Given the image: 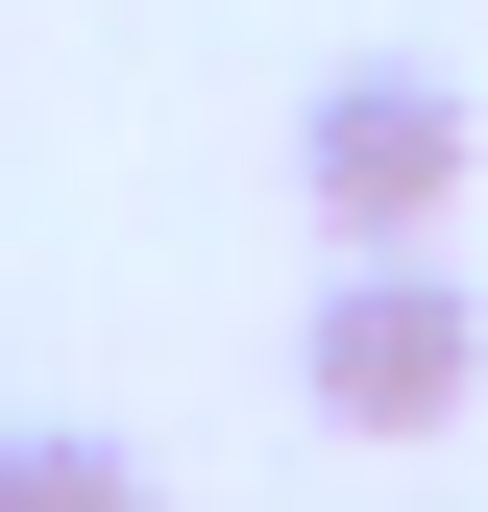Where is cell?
<instances>
[{
  "instance_id": "cell-1",
  "label": "cell",
  "mask_w": 488,
  "mask_h": 512,
  "mask_svg": "<svg viewBox=\"0 0 488 512\" xmlns=\"http://www.w3.org/2000/svg\"><path fill=\"white\" fill-rule=\"evenodd\" d=\"M293 391H318V439H464L488 415V293L440 244H342L318 317H293Z\"/></svg>"
},
{
  "instance_id": "cell-2",
  "label": "cell",
  "mask_w": 488,
  "mask_h": 512,
  "mask_svg": "<svg viewBox=\"0 0 488 512\" xmlns=\"http://www.w3.org/2000/svg\"><path fill=\"white\" fill-rule=\"evenodd\" d=\"M464 147H488V122L415 74V49H342V74L293 98V196H318V244H440V220H464Z\"/></svg>"
},
{
  "instance_id": "cell-3",
  "label": "cell",
  "mask_w": 488,
  "mask_h": 512,
  "mask_svg": "<svg viewBox=\"0 0 488 512\" xmlns=\"http://www.w3.org/2000/svg\"><path fill=\"white\" fill-rule=\"evenodd\" d=\"M0 512H147L122 439H0Z\"/></svg>"
}]
</instances>
